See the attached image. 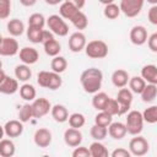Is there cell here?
Listing matches in <instances>:
<instances>
[{
    "instance_id": "cell-1",
    "label": "cell",
    "mask_w": 157,
    "mask_h": 157,
    "mask_svg": "<svg viewBox=\"0 0 157 157\" xmlns=\"http://www.w3.org/2000/svg\"><path fill=\"white\" fill-rule=\"evenodd\" d=\"M103 81V72L97 67H88L82 71L80 76V82L85 92L94 94L99 92Z\"/></svg>"
},
{
    "instance_id": "cell-2",
    "label": "cell",
    "mask_w": 157,
    "mask_h": 157,
    "mask_svg": "<svg viewBox=\"0 0 157 157\" xmlns=\"http://www.w3.org/2000/svg\"><path fill=\"white\" fill-rule=\"evenodd\" d=\"M125 128L126 132L130 135H139L144 129V119L142 114L139 110H130L125 119Z\"/></svg>"
},
{
    "instance_id": "cell-3",
    "label": "cell",
    "mask_w": 157,
    "mask_h": 157,
    "mask_svg": "<svg viewBox=\"0 0 157 157\" xmlns=\"http://www.w3.org/2000/svg\"><path fill=\"white\" fill-rule=\"evenodd\" d=\"M85 53L88 58L92 59H103L108 55V45L101 39L91 40L85 47Z\"/></svg>"
},
{
    "instance_id": "cell-4",
    "label": "cell",
    "mask_w": 157,
    "mask_h": 157,
    "mask_svg": "<svg viewBox=\"0 0 157 157\" xmlns=\"http://www.w3.org/2000/svg\"><path fill=\"white\" fill-rule=\"evenodd\" d=\"M48 28L50 29V32L53 34H56L59 37H65L69 33V26L67 23L59 16V15H50L47 18Z\"/></svg>"
},
{
    "instance_id": "cell-5",
    "label": "cell",
    "mask_w": 157,
    "mask_h": 157,
    "mask_svg": "<svg viewBox=\"0 0 157 157\" xmlns=\"http://www.w3.org/2000/svg\"><path fill=\"white\" fill-rule=\"evenodd\" d=\"M148 150H150V144L144 136L136 135L129 142V152L134 156L142 157L148 152Z\"/></svg>"
},
{
    "instance_id": "cell-6",
    "label": "cell",
    "mask_w": 157,
    "mask_h": 157,
    "mask_svg": "<svg viewBox=\"0 0 157 157\" xmlns=\"http://www.w3.org/2000/svg\"><path fill=\"white\" fill-rule=\"evenodd\" d=\"M144 6L142 0H121L119 4L120 12H123L126 17H136Z\"/></svg>"
},
{
    "instance_id": "cell-7",
    "label": "cell",
    "mask_w": 157,
    "mask_h": 157,
    "mask_svg": "<svg viewBox=\"0 0 157 157\" xmlns=\"http://www.w3.org/2000/svg\"><path fill=\"white\" fill-rule=\"evenodd\" d=\"M115 101L119 104V115L126 114L128 110L131 107V103H132V93H131V91L129 88H125V87L120 88L118 91Z\"/></svg>"
},
{
    "instance_id": "cell-8",
    "label": "cell",
    "mask_w": 157,
    "mask_h": 157,
    "mask_svg": "<svg viewBox=\"0 0 157 157\" xmlns=\"http://www.w3.org/2000/svg\"><path fill=\"white\" fill-rule=\"evenodd\" d=\"M32 113H33V118H43L44 115H47L50 109H52V104L50 102L44 98V97H40V98H36L33 102H32Z\"/></svg>"
},
{
    "instance_id": "cell-9",
    "label": "cell",
    "mask_w": 157,
    "mask_h": 157,
    "mask_svg": "<svg viewBox=\"0 0 157 157\" xmlns=\"http://www.w3.org/2000/svg\"><path fill=\"white\" fill-rule=\"evenodd\" d=\"M18 53V42L13 37H4L0 43V55L13 56Z\"/></svg>"
},
{
    "instance_id": "cell-10",
    "label": "cell",
    "mask_w": 157,
    "mask_h": 157,
    "mask_svg": "<svg viewBox=\"0 0 157 157\" xmlns=\"http://www.w3.org/2000/svg\"><path fill=\"white\" fill-rule=\"evenodd\" d=\"M86 44H87L86 36L82 32H75L69 37L67 45H69V49L72 53H80L81 50L85 49Z\"/></svg>"
},
{
    "instance_id": "cell-11",
    "label": "cell",
    "mask_w": 157,
    "mask_h": 157,
    "mask_svg": "<svg viewBox=\"0 0 157 157\" xmlns=\"http://www.w3.org/2000/svg\"><path fill=\"white\" fill-rule=\"evenodd\" d=\"M130 42L135 45H142L147 42V38H148V34H147V29L141 26V25H137V26H134L131 29H130Z\"/></svg>"
},
{
    "instance_id": "cell-12",
    "label": "cell",
    "mask_w": 157,
    "mask_h": 157,
    "mask_svg": "<svg viewBox=\"0 0 157 157\" xmlns=\"http://www.w3.org/2000/svg\"><path fill=\"white\" fill-rule=\"evenodd\" d=\"M52 139H53L52 132L47 128H39V129H37L36 132H34V135H33L34 144L38 147H42V148L48 147L52 144Z\"/></svg>"
},
{
    "instance_id": "cell-13",
    "label": "cell",
    "mask_w": 157,
    "mask_h": 157,
    "mask_svg": "<svg viewBox=\"0 0 157 157\" xmlns=\"http://www.w3.org/2000/svg\"><path fill=\"white\" fill-rule=\"evenodd\" d=\"M18 55H20V60L28 66L36 64L39 59V53L33 47H23L22 49H20Z\"/></svg>"
},
{
    "instance_id": "cell-14",
    "label": "cell",
    "mask_w": 157,
    "mask_h": 157,
    "mask_svg": "<svg viewBox=\"0 0 157 157\" xmlns=\"http://www.w3.org/2000/svg\"><path fill=\"white\" fill-rule=\"evenodd\" d=\"M64 141L67 146L70 147H77L81 145L82 142V134L80 130L77 129H72V128H69L65 130L64 132Z\"/></svg>"
},
{
    "instance_id": "cell-15",
    "label": "cell",
    "mask_w": 157,
    "mask_h": 157,
    "mask_svg": "<svg viewBox=\"0 0 157 157\" xmlns=\"http://www.w3.org/2000/svg\"><path fill=\"white\" fill-rule=\"evenodd\" d=\"M4 131H5V135L9 137H18L23 132V124L16 119L9 120L4 125Z\"/></svg>"
},
{
    "instance_id": "cell-16",
    "label": "cell",
    "mask_w": 157,
    "mask_h": 157,
    "mask_svg": "<svg viewBox=\"0 0 157 157\" xmlns=\"http://www.w3.org/2000/svg\"><path fill=\"white\" fill-rule=\"evenodd\" d=\"M80 10L75 6V4H74V1H70V0H66V1H64V2H61L60 4V7H59V16L64 20H71L77 12H78Z\"/></svg>"
},
{
    "instance_id": "cell-17",
    "label": "cell",
    "mask_w": 157,
    "mask_h": 157,
    "mask_svg": "<svg viewBox=\"0 0 157 157\" xmlns=\"http://www.w3.org/2000/svg\"><path fill=\"white\" fill-rule=\"evenodd\" d=\"M141 78L151 85H157V66L153 64L145 65L141 69Z\"/></svg>"
},
{
    "instance_id": "cell-18",
    "label": "cell",
    "mask_w": 157,
    "mask_h": 157,
    "mask_svg": "<svg viewBox=\"0 0 157 157\" xmlns=\"http://www.w3.org/2000/svg\"><path fill=\"white\" fill-rule=\"evenodd\" d=\"M108 134L110 137H113L114 140H121L125 137V135L128 134L126 132V128H125V124L121 123V121H115V123H112L109 126H108Z\"/></svg>"
},
{
    "instance_id": "cell-19",
    "label": "cell",
    "mask_w": 157,
    "mask_h": 157,
    "mask_svg": "<svg viewBox=\"0 0 157 157\" xmlns=\"http://www.w3.org/2000/svg\"><path fill=\"white\" fill-rule=\"evenodd\" d=\"M18 91V81L13 77L10 76H5V78L2 80V82L0 83V93L4 94H13L15 92Z\"/></svg>"
},
{
    "instance_id": "cell-20",
    "label": "cell",
    "mask_w": 157,
    "mask_h": 157,
    "mask_svg": "<svg viewBox=\"0 0 157 157\" xmlns=\"http://www.w3.org/2000/svg\"><path fill=\"white\" fill-rule=\"evenodd\" d=\"M129 74L124 69H118L112 74V82L118 88H124L129 82Z\"/></svg>"
},
{
    "instance_id": "cell-21",
    "label": "cell",
    "mask_w": 157,
    "mask_h": 157,
    "mask_svg": "<svg viewBox=\"0 0 157 157\" xmlns=\"http://www.w3.org/2000/svg\"><path fill=\"white\" fill-rule=\"evenodd\" d=\"M7 32L10 33L11 37H18V36H22L23 32H25V23L18 20V18H12L7 22Z\"/></svg>"
},
{
    "instance_id": "cell-22",
    "label": "cell",
    "mask_w": 157,
    "mask_h": 157,
    "mask_svg": "<svg viewBox=\"0 0 157 157\" xmlns=\"http://www.w3.org/2000/svg\"><path fill=\"white\" fill-rule=\"evenodd\" d=\"M50 113H52L53 119L56 123H65V121H67L69 112H67V109H66L65 105H63V104H55V105L52 107Z\"/></svg>"
},
{
    "instance_id": "cell-23",
    "label": "cell",
    "mask_w": 157,
    "mask_h": 157,
    "mask_svg": "<svg viewBox=\"0 0 157 157\" xmlns=\"http://www.w3.org/2000/svg\"><path fill=\"white\" fill-rule=\"evenodd\" d=\"M109 99H110V97H109L107 93H104V92H97V93H94L93 97H92V105H93V108H96L97 110L103 112V110L105 109V107H107Z\"/></svg>"
},
{
    "instance_id": "cell-24",
    "label": "cell",
    "mask_w": 157,
    "mask_h": 157,
    "mask_svg": "<svg viewBox=\"0 0 157 157\" xmlns=\"http://www.w3.org/2000/svg\"><path fill=\"white\" fill-rule=\"evenodd\" d=\"M88 151H90L91 157H109L108 148L103 144H101L99 141L92 142L88 147Z\"/></svg>"
},
{
    "instance_id": "cell-25",
    "label": "cell",
    "mask_w": 157,
    "mask_h": 157,
    "mask_svg": "<svg viewBox=\"0 0 157 157\" xmlns=\"http://www.w3.org/2000/svg\"><path fill=\"white\" fill-rule=\"evenodd\" d=\"M140 94H141L142 102H145V103H152L156 99V96H157V85L146 83L144 91Z\"/></svg>"
},
{
    "instance_id": "cell-26",
    "label": "cell",
    "mask_w": 157,
    "mask_h": 157,
    "mask_svg": "<svg viewBox=\"0 0 157 157\" xmlns=\"http://www.w3.org/2000/svg\"><path fill=\"white\" fill-rule=\"evenodd\" d=\"M16 152L15 144L10 139H2L0 141V156L1 157H12Z\"/></svg>"
},
{
    "instance_id": "cell-27",
    "label": "cell",
    "mask_w": 157,
    "mask_h": 157,
    "mask_svg": "<svg viewBox=\"0 0 157 157\" xmlns=\"http://www.w3.org/2000/svg\"><path fill=\"white\" fill-rule=\"evenodd\" d=\"M15 76H16V80L17 81H22V82H26L31 78L32 76V70L29 69L28 65H25V64H21V65H17L15 67Z\"/></svg>"
},
{
    "instance_id": "cell-28",
    "label": "cell",
    "mask_w": 157,
    "mask_h": 157,
    "mask_svg": "<svg viewBox=\"0 0 157 157\" xmlns=\"http://www.w3.org/2000/svg\"><path fill=\"white\" fill-rule=\"evenodd\" d=\"M43 47H44L45 54L49 55V56H53V58L58 56L59 53H60V50H61V45H60V43H59L55 38H54V39H50V40H48V42H45V43L43 44Z\"/></svg>"
},
{
    "instance_id": "cell-29",
    "label": "cell",
    "mask_w": 157,
    "mask_h": 157,
    "mask_svg": "<svg viewBox=\"0 0 157 157\" xmlns=\"http://www.w3.org/2000/svg\"><path fill=\"white\" fill-rule=\"evenodd\" d=\"M128 83H129V90L131 91V93H136V94H140L146 86V82L141 78V76L130 77Z\"/></svg>"
},
{
    "instance_id": "cell-30",
    "label": "cell",
    "mask_w": 157,
    "mask_h": 157,
    "mask_svg": "<svg viewBox=\"0 0 157 157\" xmlns=\"http://www.w3.org/2000/svg\"><path fill=\"white\" fill-rule=\"evenodd\" d=\"M50 67H52V71H53V72L60 75L61 72H64V71L66 70V67H67V61H66V59H65L64 56L58 55V56H55V58L52 59Z\"/></svg>"
},
{
    "instance_id": "cell-31",
    "label": "cell",
    "mask_w": 157,
    "mask_h": 157,
    "mask_svg": "<svg viewBox=\"0 0 157 157\" xmlns=\"http://www.w3.org/2000/svg\"><path fill=\"white\" fill-rule=\"evenodd\" d=\"M36 94H37L36 88L31 83H23L20 87V96L25 101H29V102L31 101H34L36 99Z\"/></svg>"
},
{
    "instance_id": "cell-32",
    "label": "cell",
    "mask_w": 157,
    "mask_h": 157,
    "mask_svg": "<svg viewBox=\"0 0 157 157\" xmlns=\"http://www.w3.org/2000/svg\"><path fill=\"white\" fill-rule=\"evenodd\" d=\"M67 120H69L70 128L77 129V130H78L80 128H82V126L85 125V123H86V118H85V115L81 114V113H72V114H70L69 118H67Z\"/></svg>"
},
{
    "instance_id": "cell-33",
    "label": "cell",
    "mask_w": 157,
    "mask_h": 157,
    "mask_svg": "<svg viewBox=\"0 0 157 157\" xmlns=\"http://www.w3.org/2000/svg\"><path fill=\"white\" fill-rule=\"evenodd\" d=\"M103 13H104V16H105L108 20H115V18H118L119 15H120L119 5L115 4L114 1L110 2V4H107V5L104 6Z\"/></svg>"
},
{
    "instance_id": "cell-34",
    "label": "cell",
    "mask_w": 157,
    "mask_h": 157,
    "mask_svg": "<svg viewBox=\"0 0 157 157\" xmlns=\"http://www.w3.org/2000/svg\"><path fill=\"white\" fill-rule=\"evenodd\" d=\"M71 23L78 29V32L81 31V29H85L87 26H88V20H87V16L82 12V11H78L71 20Z\"/></svg>"
},
{
    "instance_id": "cell-35",
    "label": "cell",
    "mask_w": 157,
    "mask_h": 157,
    "mask_svg": "<svg viewBox=\"0 0 157 157\" xmlns=\"http://www.w3.org/2000/svg\"><path fill=\"white\" fill-rule=\"evenodd\" d=\"M44 25H45V18L39 12H34L28 17V27H34V28L43 29Z\"/></svg>"
},
{
    "instance_id": "cell-36",
    "label": "cell",
    "mask_w": 157,
    "mask_h": 157,
    "mask_svg": "<svg viewBox=\"0 0 157 157\" xmlns=\"http://www.w3.org/2000/svg\"><path fill=\"white\" fill-rule=\"evenodd\" d=\"M112 123H113V117L110 114H108L107 112H99L94 117V124L98 125V126L108 128Z\"/></svg>"
},
{
    "instance_id": "cell-37",
    "label": "cell",
    "mask_w": 157,
    "mask_h": 157,
    "mask_svg": "<svg viewBox=\"0 0 157 157\" xmlns=\"http://www.w3.org/2000/svg\"><path fill=\"white\" fill-rule=\"evenodd\" d=\"M33 118V113H32V105L29 103H26L21 107L20 112H18V120L23 124L29 121Z\"/></svg>"
},
{
    "instance_id": "cell-38",
    "label": "cell",
    "mask_w": 157,
    "mask_h": 157,
    "mask_svg": "<svg viewBox=\"0 0 157 157\" xmlns=\"http://www.w3.org/2000/svg\"><path fill=\"white\" fill-rule=\"evenodd\" d=\"M142 114V119L144 121L148 123V124H155L157 123V107L156 105H151L148 108H146L144 110Z\"/></svg>"
},
{
    "instance_id": "cell-39",
    "label": "cell",
    "mask_w": 157,
    "mask_h": 157,
    "mask_svg": "<svg viewBox=\"0 0 157 157\" xmlns=\"http://www.w3.org/2000/svg\"><path fill=\"white\" fill-rule=\"evenodd\" d=\"M42 33H43V29H40V28H34V27L27 28V38L29 42H32L34 44L42 43Z\"/></svg>"
},
{
    "instance_id": "cell-40",
    "label": "cell",
    "mask_w": 157,
    "mask_h": 157,
    "mask_svg": "<svg viewBox=\"0 0 157 157\" xmlns=\"http://www.w3.org/2000/svg\"><path fill=\"white\" fill-rule=\"evenodd\" d=\"M90 134L91 136L96 140V141H102L105 139V136L108 135V130L107 128H103V126H98V125H93L90 130Z\"/></svg>"
},
{
    "instance_id": "cell-41",
    "label": "cell",
    "mask_w": 157,
    "mask_h": 157,
    "mask_svg": "<svg viewBox=\"0 0 157 157\" xmlns=\"http://www.w3.org/2000/svg\"><path fill=\"white\" fill-rule=\"evenodd\" d=\"M61 83H63V80H61L59 74H55L53 71L49 72V81H48V87L47 88H49L52 91H55V90L60 88Z\"/></svg>"
},
{
    "instance_id": "cell-42",
    "label": "cell",
    "mask_w": 157,
    "mask_h": 157,
    "mask_svg": "<svg viewBox=\"0 0 157 157\" xmlns=\"http://www.w3.org/2000/svg\"><path fill=\"white\" fill-rule=\"evenodd\" d=\"M11 12V1L0 0V20H6Z\"/></svg>"
},
{
    "instance_id": "cell-43",
    "label": "cell",
    "mask_w": 157,
    "mask_h": 157,
    "mask_svg": "<svg viewBox=\"0 0 157 157\" xmlns=\"http://www.w3.org/2000/svg\"><path fill=\"white\" fill-rule=\"evenodd\" d=\"M103 112H107L112 117L113 115H119V104L115 101V98H110L108 101V104H107V107H105V109Z\"/></svg>"
},
{
    "instance_id": "cell-44",
    "label": "cell",
    "mask_w": 157,
    "mask_h": 157,
    "mask_svg": "<svg viewBox=\"0 0 157 157\" xmlns=\"http://www.w3.org/2000/svg\"><path fill=\"white\" fill-rule=\"evenodd\" d=\"M48 81H49V71H39L37 76V82L40 87L47 88L48 87Z\"/></svg>"
},
{
    "instance_id": "cell-45",
    "label": "cell",
    "mask_w": 157,
    "mask_h": 157,
    "mask_svg": "<svg viewBox=\"0 0 157 157\" xmlns=\"http://www.w3.org/2000/svg\"><path fill=\"white\" fill-rule=\"evenodd\" d=\"M72 157H91L90 155V151H88V147H85V146H77L75 147V150L72 151Z\"/></svg>"
},
{
    "instance_id": "cell-46",
    "label": "cell",
    "mask_w": 157,
    "mask_h": 157,
    "mask_svg": "<svg viewBox=\"0 0 157 157\" xmlns=\"http://www.w3.org/2000/svg\"><path fill=\"white\" fill-rule=\"evenodd\" d=\"M147 45L151 49V52L157 53V33H152L147 38Z\"/></svg>"
},
{
    "instance_id": "cell-47",
    "label": "cell",
    "mask_w": 157,
    "mask_h": 157,
    "mask_svg": "<svg viewBox=\"0 0 157 157\" xmlns=\"http://www.w3.org/2000/svg\"><path fill=\"white\" fill-rule=\"evenodd\" d=\"M110 157H131V153H130L129 150H126V148L118 147V148H115V150L110 153Z\"/></svg>"
},
{
    "instance_id": "cell-48",
    "label": "cell",
    "mask_w": 157,
    "mask_h": 157,
    "mask_svg": "<svg viewBox=\"0 0 157 157\" xmlns=\"http://www.w3.org/2000/svg\"><path fill=\"white\" fill-rule=\"evenodd\" d=\"M148 21L152 25H157V5H153L152 7H150L148 13H147Z\"/></svg>"
},
{
    "instance_id": "cell-49",
    "label": "cell",
    "mask_w": 157,
    "mask_h": 157,
    "mask_svg": "<svg viewBox=\"0 0 157 157\" xmlns=\"http://www.w3.org/2000/svg\"><path fill=\"white\" fill-rule=\"evenodd\" d=\"M50 39H54V36L50 31H47V29H43V33H42V44H44L45 42L50 40Z\"/></svg>"
},
{
    "instance_id": "cell-50",
    "label": "cell",
    "mask_w": 157,
    "mask_h": 157,
    "mask_svg": "<svg viewBox=\"0 0 157 157\" xmlns=\"http://www.w3.org/2000/svg\"><path fill=\"white\" fill-rule=\"evenodd\" d=\"M74 4H75V6H76V7H77V9L81 11V7L85 5V1H83V0H81V1H78V0H75V1H74Z\"/></svg>"
},
{
    "instance_id": "cell-51",
    "label": "cell",
    "mask_w": 157,
    "mask_h": 157,
    "mask_svg": "<svg viewBox=\"0 0 157 157\" xmlns=\"http://www.w3.org/2000/svg\"><path fill=\"white\" fill-rule=\"evenodd\" d=\"M21 4L25 5V6H32L36 4V0H32V1H26V0H21Z\"/></svg>"
},
{
    "instance_id": "cell-52",
    "label": "cell",
    "mask_w": 157,
    "mask_h": 157,
    "mask_svg": "<svg viewBox=\"0 0 157 157\" xmlns=\"http://www.w3.org/2000/svg\"><path fill=\"white\" fill-rule=\"evenodd\" d=\"M4 135H5V131H4V126L0 125V141L4 139Z\"/></svg>"
},
{
    "instance_id": "cell-53",
    "label": "cell",
    "mask_w": 157,
    "mask_h": 157,
    "mask_svg": "<svg viewBox=\"0 0 157 157\" xmlns=\"http://www.w3.org/2000/svg\"><path fill=\"white\" fill-rule=\"evenodd\" d=\"M5 76H6V74H5V72H4L2 70H1V71H0V83L2 82V80L5 78Z\"/></svg>"
},
{
    "instance_id": "cell-54",
    "label": "cell",
    "mask_w": 157,
    "mask_h": 157,
    "mask_svg": "<svg viewBox=\"0 0 157 157\" xmlns=\"http://www.w3.org/2000/svg\"><path fill=\"white\" fill-rule=\"evenodd\" d=\"M1 70H2V61L0 60V71H1Z\"/></svg>"
},
{
    "instance_id": "cell-55",
    "label": "cell",
    "mask_w": 157,
    "mask_h": 157,
    "mask_svg": "<svg viewBox=\"0 0 157 157\" xmlns=\"http://www.w3.org/2000/svg\"><path fill=\"white\" fill-rule=\"evenodd\" d=\"M2 38H4V37H2L1 34H0V43H1V40H2Z\"/></svg>"
},
{
    "instance_id": "cell-56",
    "label": "cell",
    "mask_w": 157,
    "mask_h": 157,
    "mask_svg": "<svg viewBox=\"0 0 157 157\" xmlns=\"http://www.w3.org/2000/svg\"><path fill=\"white\" fill-rule=\"evenodd\" d=\"M42 157H50L49 155H44V156H42Z\"/></svg>"
}]
</instances>
